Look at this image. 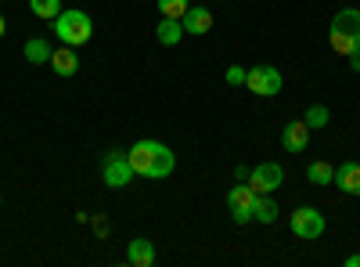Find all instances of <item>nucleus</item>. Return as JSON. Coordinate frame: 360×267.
Segmentation results:
<instances>
[{"instance_id":"nucleus-1","label":"nucleus","mask_w":360,"mask_h":267,"mask_svg":"<svg viewBox=\"0 0 360 267\" xmlns=\"http://www.w3.org/2000/svg\"><path fill=\"white\" fill-rule=\"evenodd\" d=\"M127 159H130L134 173L137 177H148V181H162V177H169L173 166H176V156L169 152V144L152 141V137L137 141L130 152H127Z\"/></svg>"},{"instance_id":"nucleus-2","label":"nucleus","mask_w":360,"mask_h":267,"mask_svg":"<svg viewBox=\"0 0 360 267\" xmlns=\"http://www.w3.org/2000/svg\"><path fill=\"white\" fill-rule=\"evenodd\" d=\"M328 40L339 54H353L360 47V11L356 8H342L335 18H332V29H328Z\"/></svg>"},{"instance_id":"nucleus-3","label":"nucleus","mask_w":360,"mask_h":267,"mask_svg":"<svg viewBox=\"0 0 360 267\" xmlns=\"http://www.w3.org/2000/svg\"><path fill=\"white\" fill-rule=\"evenodd\" d=\"M54 37L65 47H79V44H86L90 37H94V22H90L86 11H76V8L65 11L62 8V15L54 18Z\"/></svg>"},{"instance_id":"nucleus-4","label":"nucleus","mask_w":360,"mask_h":267,"mask_svg":"<svg viewBox=\"0 0 360 267\" xmlns=\"http://www.w3.org/2000/svg\"><path fill=\"white\" fill-rule=\"evenodd\" d=\"M245 87H249L256 98H278L281 87H285V76L274 66H252L249 76H245Z\"/></svg>"},{"instance_id":"nucleus-5","label":"nucleus","mask_w":360,"mask_h":267,"mask_svg":"<svg viewBox=\"0 0 360 267\" xmlns=\"http://www.w3.org/2000/svg\"><path fill=\"white\" fill-rule=\"evenodd\" d=\"M134 166H130V159L123 156V152H108L105 159H101V181L108 185V188H127L130 181H134Z\"/></svg>"},{"instance_id":"nucleus-6","label":"nucleus","mask_w":360,"mask_h":267,"mask_svg":"<svg viewBox=\"0 0 360 267\" xmlns=\"http://www.w3.org/2000/svg\"><path fill=\"white\" fill-rule=\"evenodd\" d=\"M252 206H256V192H252L249 181H238L227 192V210H231V221L234 224H249L252 221Z\"/></svg>"},{"instance_id":"nucleus-7","label":"nucleus","mask_w":360,"mask_h":267,"mask_svg":"<svg viewBox=\"0 0 360 267\" xmlns=\"http://www.w3.org/2000/svg\"><path fill=\"white\" fill-rule=\"evenodd\" d=\"M249 185H252L256 195H274V192L285 185L281 163H259V166H252V170H249Z\"/></svg>"},{"instance_id":"nucleus-8","label":"nucleus","mask_w":360,"mask_h":267,"mask_svg":"<svg viewBox=\"0 0 360 267\" xmlns=\"http://www.w3.org/2000/svg\"><path fill=\"white\" fill-rule=\"evenodd\" d=\"M292 235H295V239H307V242L321 239V235H324V213L314 210V206L295 210V213H292Z\"/></svg>"},{"instance_id":"nucleus-9","label":"nucleus","mask_w":360,"mask_h":267,"mask_svg":"<svg viewBox=\"0 0 360 267\" xmlns=\"http://www.w3.org/2000/svg\"><path fill=\"white\" fill-rule=\"evenodd\" d=\"M310 144V127L299 120V123H288V127H281V148L288 156H299L303 148Z\"/></svg>"},{"instance_id":"nucleus-10","label":"nucleus","mask_w":360,"mask_h":267,"mask_svg":"<svg viewBox=\"0 0 360 267\" xmlns=\"http://www.w3.org/2000/svg\"><path fill=\"white\" fill-rule=\"evenodd\" d=\"M180 22H184L188 37H205L209 29H213V11H209V8H188Z\"/></svg>"},{"instance_id":"nucleus-11","label":"nucleus","mask_w":360,"mask_h":267,"mask_svg":"<svg viewBox=\"0 0 360 267\" xmlns=\"http://www.w3.org/2000/svg\"><path fill=\"white\" fill-rule=\"evenodd\" d=\"M51 69H54L58 76H65V80H69V76H76V73H79V58H76V47H65V44L58 47V51L51 54Z\"/></svg>"},{"instance_id":"nucleus-12","label":"nucleus","mask_w":360,"mask_h":267,"mask_svg":"<svg viewBox=\"0 0 360 267\" xmlns=\"http://www.w3.org/2000/svg\"><path fill=\"white\" fill-rule=\"evenodd\" d=\"M339 192L346 195H360V163H342L335 170V181H332Z\"/></svg>"},{"instance_id":"nucleus-13","label":"nucleus","mask_w":360,"mask_h":267,"mask_svg":"<svg viewBox=\"0 0 360 267\" xmlns=\"http://www.w3.org/2000/svg\"><path fill=\"white\" fill-rule=\"evenodd\" d=\"M155 37H159V44L162 47H173V44H180V40H184L188 33H184V22H180V18H159V25H155Z\"/></svg>"},{"instance_id":"nucleus-14","label":"nucleus","mask_w":360,"mask_h":267,"mask_svg":"<svg viewBox=\"0 0 360 267\" xmlns=\"http://www.w3.org/2000/svg\"><path fill=\"white\" fill-rule=\"evenodd\" d=\"M127 263H134V267H152V263H155V246L148 242V239H134V242L127 246Z\"/></svg>"},{"instance_id":"nucleus-15","label":"nucleus","mask_w":360,"mask_h":267,"mask_svg":"<svg viewBox=\"0 0 360 267\" xmlns=\"http://www.w3.org/2000/svg\"><path fill=\"white\" fill-rule=\"evenodd\" d=\"M22 54H25V62H33V66H44V62H51V44L44 40V37H33V40H25V47H22Z\"/></svg>"},{"instance_id":"nucleus-16","label":"nucleus","mask_w":360,"mask_h":267,"mask_svg":"<svg viewBox=\"0 0 360 267\" xmlns=\"http://www.w3.org/2000/svg\"><path fill=\"white\" fill-rule=\"evenodd\" d=\"M278 217H281L278 202L270 199V195H256V206H252V221H259V224H274Z\"/></svg>"},{"instance_id":"nucleus-17","label":"nucleus","mask_w":360,"mask_h":267,"mask_svg":"<svg viewBox=\"0 0 360 267\" xmlns=\"http://www.w3.org/2000/svg\"><path fill=\"white\" fill-rule=\"evenodd\" d=\"M307 181H310V185H332V181H335V166H328L324 159L310 163V166H307Z\"/></svg>"},{"instance_id":"nucleus-18","label":"nucleus","mask_w":360,"mask_h":267,"mask_svg":"<svg viewBox=\"0 0 360 267\" xmlns=\"http://www.w3.org/2000/svg\"><path fill=\"white\" fill-rule=\"evenodd\" d=\"M29 11H33L37 18L54 22L58 15H62V0H29Z\"/></svg>"},{"instance_id":"nucleus-19","label":"nucleus","mask_w":360,"mask_h":267,"mask_svg":"<svg viewBox=\"0 0 360 267\" xmlns=\"http://www.w3.org/2000/svg\"><path fill=\"white\" fill-rule=\"evenodd\" d=\"M328 120H332V112H328L324 105H310V108H307V120H303V123H307L310 130H324V127H328Z\"/></svg>"},{"instance_id":"nucleus-20","label":"nucleus","mask_w":360,"mask_h":267,"mask_svg":"<svg viewBox=\"0 0 360 267\" xmlns=\"http://www.w3.org/2000/svg\"><path fill=\"white\" fill-rule=\"evenodd\" d=\"M155 4H159V11L166 18H184V11L191 8V0H155Z\"/></svg>"},{"instance_id":"nucleus-21","label":"nucleus","mask_w":360,"mask_h":267,"mask_svg":"<svg viewBox=\"0 0 360 267\" xmlns=\"http://www.w3.org/2000/svg\"><path fill=\"white\" fill-rule=\"evenodd\" d=\"M245 76H249V69H242V66H231V69L224 73V80H227L231 87H245Z\"/></svg>"},{"instance_id":"nucleus-22","label":"nucleus","mask_w":360,"mask_h":267,"mask_svg":"<svg viewBox=\"0 0 360 267\" xmlns=\"http://www.w3.org/2000/svg\"><path fill=\"white\" fill-rule=\"evenodd\" d=\"M234 181H249V166L238 163V166H234Z\"/></svg>"},{"instance_id":"nucleus-23","label":"nucleus","mask_w":360,"mask_h":267,"mask_svg":"<svg viewBox=\"0 0 360 267\" xmlns=\"http://www.w3.org/2000/svg\"><path fill=\"white\" fill-rule=\"evenodd\" d=\"M349 66H353V73H360V47L349 54Z\"/></svg>"},{"instance_id":"nucleus-24","label":"nucleus","mask_w":360,"mask_h":267,"mask_svg":"<svg viewBox=\"0 0 360 267\" xmlns=\"http://www.w3.org/2000/svg\"><path fill=\"white\" fill-rule=\"evenodd\" d=\"M346 267H360V253H349L346 256Z\"/></svg>"},{"instance_id":"nucleus-25","label":"nucleus","mask_w":360,"mask_h":267,"mask_svg":"<svg viewBox=\"0 0 360 267\" xmlns=\"http://www.w3.org/2000/svg\"><path fill=\"white\" fill-rule=\"evenodd\" d=\"M8 33V22H4V15H0V37H4Z\"/></svg>"}]
</instances>
